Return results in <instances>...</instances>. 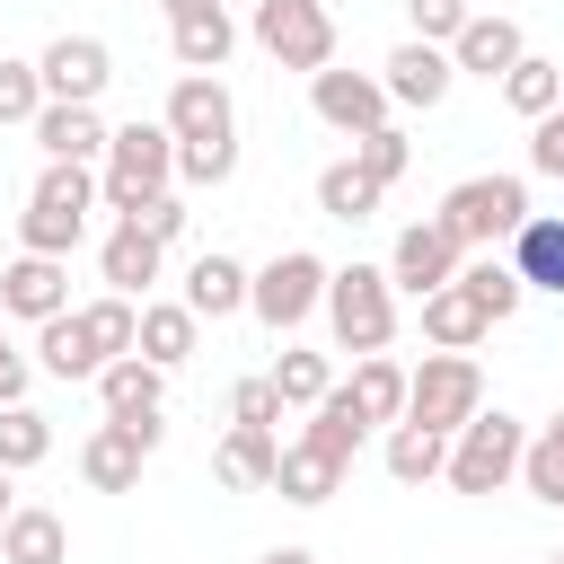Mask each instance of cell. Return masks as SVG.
I'll list each match as a JSON object with an SVG mask.
<instances>
[{
	"label": "cell",
	"instance_id": "obj_26",
	"mask_svg": "<svg viewBox=\"0 0 564 564\" xmlns=\"http://www.w3.org/2000/svg\"><path fill=\"white\" fill-rule=\"evenodd\" d=\"M194 335H203V317L185 308V300H141V361H159V370H176V361H194Z\"/></svg>",
	"mask_w": 564,
	"mask_h": 564
},
{
	"label": "cell",
	"instance_id": "obj_9",
	"mask_svg": "<svg viewBox=\"0 0 564 564\" xmlns=\"http://www.w3.org/2000/svg\"><path fill=\"white\" fill-rule=\"evenodd\" d=\"M159 441H167L159 414H141V423H115V414H106V423L79 441V476H88L97 494H132V485H141V458H150Z\"/></svg>",
	"mask_w": 564,
	"mask_h": 564
},
{
	"label": "cell",
	"instance_id": "obj_30",
	"mask_svg": "<svg viewBox=\"0 0 564 564\" xmlns=\"http://www.w3.org/2000/svg\"><path fill=\"white\" fill-rule=\"evenodd\" d=\"M35 361H44L53 379H97V370H106L97 344H88V326H79V308H62V317L35 326Z\"/></svg>",
	"mask_w": 564,
	"mask_h": 564
},
{
	"label": "cell",
	"instance_id": "obj_35",
	"mask_svg": "<svg viewBox=\"0 0 564 564\" xmlns=\"http://www.w3.org/2000/svg\"><path fill=\"white\" fill-rule=\"evenodd\" d=\"M44 458H53V423L35 405H0V467L18 476V467H44Z\"/></svg>",
	"mask_w": 564,
	"mask_h": 564
},
{
	"label": "cell",
	"instance_id": "obj_29",
	"mask_svg": "<svg viewBox=\"0 0 564 564\" xmlns=\"http://www.w3.org/2000/svg\"><path fill=\"white\" fill-rule=\"evenodd\" d=\"M388 203V185L361 167V159H335V167H317V212L326 220H370Z\"/></svg>",
	"mask_w": 564,
	"mask_h": 564
},
{
	"label": "cell",
	"instance_id": "obj_15",
	"mask_svg": "<svg viewBox=\"0 0 564 564\" xmlns=\"http://www.w3.org/2000/svg\"><path fill=\"white\" fill-rule=\"evenodd\" d=\"M0 308L26 317V326L62 317V308H70V264H62V256H18V264L0 273Z\"/></svg>",
	"mask_w": 564,
	"mask_h": 564
},
{
	"label": "cell",
	"instance_id": "obj_49",
	"mask_svg": "<svg viewBox=\"0 0 564 564\" xmlns=\"http://www.w3.org/2000/svg\"><path fill=\"white\" fill-rule=\"evenodd\" d=\"M546 564H564V546H555V555H546Z\"/></svg>",
	"mask_w": 564,
	"mask_h": 564
},
{
	"label": "cell",
	"instance_id": "obj_45",
	"mask_svg": "<svg viewBox=\"0 0 564 564\" xmlns=\"http://www.w3.org/2000/svg\"><path fill=\"white\" fill-rule=\"evenodd\" d=\"M0 405H26V352L0 335Z\"/></svg>",
	"mask_w": 564,
	"mask_h": 564
},
{
	"label": "cell",
	"instance_id": "obj_13",
	"mask_svg": "<svg viewBox=\"0 0 564 564\" xmlns=\"http://www.w3.org/2000/svg\"><path fill=\"white\" fill-rule=\"evenodd\" d=\"M35 70H44V97H70V106H97V97H106V79H115V53H106L97 35H53Z\"/></svg>",
	"mask_w": 564,
	"mask_h": 564
},
{
	"label": "cell",
	"instance_id": "obj_19",
	"mask_svg": "<svg viewBox=\"0 0 564 564\" xmlns=\"http://www.w3.org/2000/svg\"><path fill=\"white\" fill-rule=\"evenodd\" d=\"M273 467H282V441H273L264 423H229V441L212 449V476H220L229 494H264Z\"/></svg>",
	"mask_w": 564,
	"mask_h": 564
},
{
	"label": "cell",
	"instance_id": "obj_39",
	"mask_svg": "<svg viewBox=\"0 0 564 564\" xmlns=\"http://www.w3.org/2000/svg\"><path fill=\"white\" fill-rule=\"evenodd\" d=\"M176 176L185 185H229L238 176V141H176Z\"/></svg>",
	"mask_w": 564,
	"mask_h": 564
},
{
	"label": "cell",
	"instance_id": "obj_48",
	"mask_svg": "<svg viewBox=\"0 0 564 564\" xmlns=\"http://www.w3.org/2000/svg\"><path fill=\"white\" fill-rule=\"evenodd\" d=\"M9 511H18V502H9V467H0V520H9Z\"/></svg>",
	"mask_w": 564,
	"mask_h": 564
},
{
	"label": "cell",
	"instance_id": "obj_44",
	"mask_svg": "<svg viewBox=\"0 0 564 564\" xmlns=\"http://www.w3.org/2000/svg\"><path fill=\"white\" fill-rule=\"evenodd\" d=\"M132 220H141V229H150V238H159V247H167V238H185V220H194V212H185V203H176V194H150V203H141V212H132Z\"/></svg>",
	"mask_w": 564,
	"mask_h": 564
},
{
	"label": "cell",
	"instance_id": "obj_11",
	"mask_svg": "<svg viewBox=\"0 0 564 564\" xmlns=\"http://www.w3.org/2000/svg\"><path fill=\"white\" fill-rule=\"evenodd\" d=\"M458 264H467V247H458L441 220H405V229H397V247H388V282H397V291H414V300L449 291V282H458Z\"/></svg>",
	"mask_w": 564,
	"mask_h": 564
},
{
	"label": "cell",
	"instance_id": "obj_6",
	"mask_svg": "<svg viewBox=\"0 0 564 564\" xmlns=\"http://www.w3.org/2000/svg\"><path fill=\"white\" fill-rule=\"evenodd\" d=\"M476 405H485V370H476L467 352H432V361L405 379V423H423V432H458Z\"/></svg>",
	"mask_w": 564,
	"mask_h": 564
},
{
	"label": "cell",
	"instance_id": "obj_2",
	"mask_svg": "<svg viewBox=\"0 0 564 564\" xmlns=\"http://www.w3.org/2000/svg\"><path fill=\"white\" fill-rule=\"evenodd\" d=\"M167 176H176V132L132 115V123L106 141V176H97V194H106V212H115V220H132L150 194H167Z\"/></svg>",
	"mask_w": 564,
	"mask_h": 564
},
{
	"label": "cell",
	"instance_id": "obj_17",
	"mask_svg": "<svg viewBox=\"0 0 564 564\" xmlns=\"http://www.w3.org/2000/svg\"><path fill=\"white\" fill-rule=\"evenodd\" d=\"M529 53V35H520V18H467L458 35H449V62L458 70H476V79H494L502 88V70Z\"/></svg>",
	"mask_w": 564,
	"mask_h": 564
},
{
	"label": "cell",
	"instance_id": "obj_41",
	"mask_svg": "<svg viewBox=\"0 0 564 564\" xmlns=\"http://www.w3.org/2000/svg\"><path fill=\"white\" fill-rule=\"evenodd\" d=\"M229 423H264V432H273V423H282V388H273V379H238V388H229Z\"/></svg>",
	"mask_w": 564,
	"mask_h": 564
},
{
	"label": "cell",
	"instance_id": "obj_20",
	"mask_svg": "<svg viewBox=\"0 0 564 564\" xmlns=\"http://www.w3.org/2000/svg\"><path fill=\"white\" fill-rule=\"evenodd\" d=\"M97 397H106V414H115V423H141V414H159L167 370H159V361H141V352H115V361L97 370Z\"/></svg>",
	"mask_w": 564,
	"mask_h": 564
},
{
	"label": "cell",
	"instance_id": "obj_32",
	"mask_svg": "<svg viewBox=\"0 0 564 564\" xmlns=\"http://www.w3.org/2000/svg\"><path fill=\"white\" fill-rule=\"evenodd\" d=\"M502 106H511V115H529V123H538V115H555V106H564V70H555L546 53H520V62L502 70Z\"/></svg>",
	"mask_w": 564,
	"mask_h": 564
},
{
	"label": "cell",
	"instance_id": "obj_28",
	"mask_svg": "<svg viewBox=\"0 0 564 564\" xmlns=\"http://www.w3.org/2000/svg\"><path fill=\"white\" fill-rule=\"evenodd\" d=\"M405 379H414L405 361H388V352H361V361H352V379H344V397H352L370 423H405Z\"/></svg>",
	"mask_w": 564,
	"mask_h": 564
},
{
	"label": "cell",
	"instance_id": "obj_36",
	"mask_svg": "<svg viewBox=\"0 0 564 564\" xmlns=\"http://www.w3.org/2000/svg\"><path fill=\"white\" fill-rule=\"evenodd\" d=\"M520 485H529L538 502H555V511H564V414L520 449Z\"/></svg>",
	"mask_w": 564,
	"mask_h": 564
},
{
	"label": "cell",
	"instance_id": "obj_24",
	"mask_svg": "<svg viewBox=\"0 0 564 564\" xmlns=\"http://www.w3.org/2000/svg\"><path fill=\"white\" fill-rule=\"evenodd\" d=\"M229 44H238L229 9H185V18H167V53H176V70H220Z\"/></svg>",
	"mask_w": 564,
	"mask_h": 564
},
{
	"label": "cell",
	"instance_id": "obj_47",
	"mask_svg": "<svg viewBox=\"0 0 564 564\" xmlns=\"http://www.w3.org/2000/svg\"><path fill=\"white\" fill-rule=\"evenodd\" d=\"M185 9H220V0H167V18H185Z\"/></svg>",
	"mask_w": 564,
	"mask_h": 564
},
{
	"label": "cell",
	"instance_id": "obj_23",
	"mask_svg": "<svg viewBox=\"0 0 564 564\" xmlns=\"http://www.w3.org/2000/svg\"><path fill=\"white\" fill-rule=\"evenodd\" d=\"M511 264L529 291H555L564 300V212H529L520 238H511Z\"/></svg>",
	"mask_w": 564,
	"mask_h": 564
},
{
	"label": "cell",
	"instance_id": "obj_18",
	"mask_svg": "<svg viewBox=\"0 0 564 564\" xmlns=\"http://www.w3.org/2000/svg\"><path fill=\"white\" fill-rule=\"evenodd\" d=\"M106 141H115V132L97 123V106L44 97V115H35V150H44V159H79V167H88V159H106Z\"/></svg>",
	"mask_w": 564,
	"mask_h": 564
},
{
	"label": "cell",
	"instance_id": "obj_25",
	"mask_svg": "<svg viewBox=\"0 0 564 564\" xmlns=\"http://www.w3.org/2000/svg\"><path fill=\"white\" fill-rule=\"evenodd\" d=\"M423 335H432L441 352H476V344L494 335V317L476 308V291H467V282H449V291H432V300H423Z\"/></svg>",
	"mask_w": 564,
	"mask_h": 564
},
{
	"label": "cell",
	"instance_id": "obj_3",
	"mask_svg": "<svg viewBox=\"0 0 564 564\" xmlns=\"http://www.w3.org/2000/svg\"><path fill=\"white\" fill-rule=\"evenodd\" d=\"M326 326H335V344L361 361V352H388V335H397V282H388V264H344V273H326Z\"/></svg>",
	"mask_w": 564,
	"mask_h": 564
},
{
	"label": "cell",
	"instance_id": "obj_42",
	"mask_svg": "<svg viewBox=\"0 0 564 564\" xmlns=\"http://www.w3.org/2000/svg\"><path fill=\"white\" fill-rule=\"evenodd\" d=\"M405 18H414V35H423V44H449L476 9H467V0H405Z\"/></svg>",
	"mask_w": 564,
	"mask_h": 564
},
{
	"label": "cell",
	"instance_id": "obj_31",
	"mask_svg": "<svg viewBox=\"0 0 564 564\" xmlns=\"http://www.w3.org/2000/svg\"><path fill=\"white\" fill-rule=\"evenodd\" d=\"M458 282L476 291V308H485L494 326H502V317H511V308L529 300V282H520V264H511V256H494V247H476V256L458 264Z\"/></svg>",
	"mask_w": 564,
	"mask_h": 564
},
{
	"label": "cell",
	"instance_id": "obj_1",
	"mask_svg": "<svg viewBox=\"0 0 564 564\" xmlns=\"http://www.w3.org/2000/svg\"><path fill=\"white\" fill-rule=\"evenodd\" d=\"M97 203H106V194H97V176H88L79 159H44V176H35L26 212H18V238H26V256H70Z\"/></svg>",
	"mask_w": 564,
	"mask_h": 564
},
{
	"label": "cell",
	"instance_id": "obj_27",
	"mask_svg": "<svg viewBox=\"0 0 564 564\" xmlns=\"http://www.w3.org/2000/svg\"><path fill=\"white\" fill-rule=\"evenodd\" d=\"M0 564H70V529H62V511H9L0 520Z\"/></svg>",
	"mask_w": 564,
	"mask_h": 564
},
{
	"label": "cell",
	"instance_id": "obj_43",
	"mask_svg": "<svg viewBox=\"0 0 564 564\" xmlns=\"http://www.w3.org/2000/svg\"><path fill=\"white\" fill-rule=\"evenodd\" d=\"M529 167H538V176H564V106L529 123Z\"/></svg>",
	"mask_w": 564,
	"mask_h": 564
},
{
	"label": "cell",
	"instance_id": "obj_21",
	"mask_svg": "<svg viewBox=\"0 0 564 564\" xmlns=\"http://www.w3.org/2000/svg\"><path fill=\"white\" fill-rule=\"evenodd\" d=\"M159 256H167V247H159L141 220H115V229H106V247H97V264H106V282H115L123 300H141V291L159 282Z\"/></svg>",
	"mask_w": 564,
	"mask_h": 564
},
{
	"label": "cell",
	"instance_id": "obj_33",
	"mask_svg": "<svg viewBox=\"0 0 564 564\" xmlns=\"http://www.w3.org/2000/svg\"><path fill=\"white\" fill-rule=\"evenodd\" d=\"M449 467V432H423V423H388V476L397 485H432Z\"/></svg>",
	"mask_w": 564,
	"mask_h": 564
},
{
	"label": "cell",
	"instance_id": "obj_34",
	"mask_svg": "<svg viewBox=\"0 0 564 564\" xmlns=\"http://www.w3.org/2000/svg\"><path fill=\"white\" fill-rule=\"evenodd\" d=\"M79 326H88V344H97V361H115V352H132V344H141V308H132L123 291H106V300H88V308H79Z\"/></svg>",
	"mask_w": 564,
	"mask_h": 564
},
{
	"label": "cell",
	"instance_id": "obj_4",
	"mask_svg": "<svg viewBox=\"0 0 564 564\" xmlns=\"http://www.w3.org/2000/svg\"><path fill=\"white\" fill-rule=\"evenodd\" d=\"M520 449H529V432H520L502 405H494V414L476 405V414L449 432V467H441V476H449V494H502V485L520 476Z\"/></svg>",
	"mask_w": 564,
	"mask_h": 564
},
{
	"label": "cell",
	"instance_id": "obj_8",
	"mask_svg": "<svg viewBox=\"0 0 564 564\" xmlns=\"http://www.w3.org/2000/svg\"><path fill=\"white\" fill-rule=\"evenodd\" d=\"M247 308L273 326V335H291L308 308H326V264L308 256V247H282L264 273H256V291H247Z\"/></svg>",
	"mask_w": 564,
	"mask_h": 564
},
{
	"label": "cell",
	"instance_id": "obj_40",
	"mask_svg": "<svg viewBox=\"0 0 564 564\" xmlns=\"http://www.w3.org/2000/svg\"><path fill=\"white\" fill-rule=\"evenodd\" d=\"M352 159H361L379 185H397V176H405V159H414V141H405L397 123H379V132H361V141H352Z\"/></svg>",
	"mask_w": 564,
	"mask_h": 564
},
{
	"label": "cell",
	"instance_id": "obj_7",
	"mask_svg": "<svg viewBox=\"0 0 564 564\" xmlns=\"http://www.w3.org/2000/svg\"><path fill=\"white\" fill-rule=\"evenodd\" d=\"M256 44L282 70H326L335 62V9L326 0H256Z\"/></svg>",
	"mask_w": 564,
	"mask_h": 564
},
{
	"label": "cell",
	"instance_id": "obj_5",
	"mask_svg": "<svg viewBox=\"0 0 564 564\" xmlns=\"http://www.w3.org/2000/svg\"><path fill=\"white\" fill-rule=\"evenodd\" d=\"M432 220L476 256V247H494V238H520V220H529V185H520V176H467V185L441 194Z\"/></svg>",
	"mask_w": 564,
	"mask_h": 564
},
{
	"label": "cell",
	"instance_id": "obj_12",
	"mask_svg": "<svg viewBox=\"0 0 564 564\" xmlns=\"http://www.w3.org/2000/svg\"><path fill=\"white\" fill-rule=\"evenodd\" d=\"M176 141H238V106H229V88H220V70H185L176 88H167V115H159Z\"/></svg>",
	"mask_w": 564,
	"mask_h": 564
},
{
	"label": "cell",
	"instance_id": "obj_16",
	"mask_svg": "<svg viewBox=\"0 0 564 564\" xmlns=\"http://www.w3.org/2000/svg\"><path fill=\"white\" fill-rule=\"evenodd\" d=\"M344 467H352V458H335V449H317V441L300 432V441H282L273 494H282V502H300V511H317V502H335V494H344Z\"/></svg>",
	"mask_w": 564,
	"mask_h": 564
},
{
	"label": "cell",
	"instance_id": "obj_46",
	"mask_svg": "<svg viewBox=\"0 0 564 564\" xmlns=\"http://www.w3.org/2000/svg\"><path fill=\"white\" fill-rule=\"evenodd\" d=\"M256 564H317L308 546H273V555H256Z\"/></svg>",
	"mask_w": 564,
	"mask_h": 564
},
{
	"label": "cell",
	"instance_id": "obj_37",
	"mask_svg": "<svg viewBox=\"0 0 564 564\" xmlns=\"http://www.w3.org/2000/svg\"><path fill=\"white\" fill-rule=\"evenodd\" d=\"M264 379L282 388V405H317V397L335 388V370H326V352H282V361H273Z\"/></svg>",
	"mask_w": 564,
	"mask_h": 564
},
{
	"label": "cell",
	"instance_id": "obj_38",
	"mask_svg": "<svg viewBox=\"0 0 564 564\" xmlns=\"http://www.w3.org/2000/svg\"><path fill=\"white\" fill-rule=\"evenodd\" d=\"M44 115V70L0 53V123H35Z\"/></svg>",
	"mask_w": 564,
	"mask_h": 564
},
{
	"label": "cell",
	"instance_id": "obj_10",
	"mask_svg": "<svg viewBox=\"0 0 564 564\" xmlns=\"http://www.w3.org/2000/svg\"><path fill=\"white\" fill-rule=\"evenodd\" d=\"M308 106H317V123H335L344 141H361V132H379L388 123V79H370V70H308Z\"/></svg>",
	"mask_w": 564,
	"mask_h": 564
},
{
	"label": "cell",
	"instance_id": "obj_22",
	"mask_svg": "<svg viewBox=\"0 0 564 564\" xmlns=\"http://www.w3.org/2000/svg\"><path fill=\"white\" fill-rule=\"evenodd\" d=\"M247 291H256V273H247L238 256H220V247L194 256V273H185V308H194V317H238Z\"/></svg>",
	"mask_w": 564,
	"mask_h": 564
},
{
	"label": "cell",
	"instance_id": "obj_14",
	"mask_svg": "<svg viewBox=\"0 0 564 564\" xmlns=\"http://www.w3.org/2000/svg\"><path fill=\"white\" fill-rule=\"evenodd\" d=\"M379 79H388V97L397 106H414V115H432L441 97H449V79H458V62H449V44H423V35H405L388 62H379Z\"/></svg>",
	"mask_w": 564,
	"mask_h": 564
}]
</instances>
